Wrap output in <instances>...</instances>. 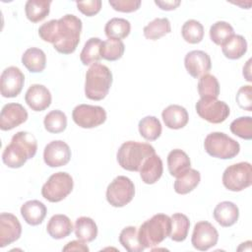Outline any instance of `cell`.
I'll list each match as a JSON object with an SVG mask.
<instances>
[{
	"label": "cell",
	"instance_id": "37",
	"mask_svg": "<svg viewBox=\"0 0 252 252\" xmlns=\"http://www.w3.org/2000/svg\"><path fill=\"white\" fill-rule=\"evenodd\" d=\"M43 124L47 132L53 134L61 133L67 127V116L61 110H52L45 115Z\"/></svg>",
	"mask_w": 252,
	"mask_h": 252
},
{
	"label": "cell",
	"instance_id": "26",
	"mask_svg": "<svg viewBox=\"0 0 252 252\" xmlns=\"http://www.w3.org/2000/svg\"><path fill=\"white\" fill-rule=\"evenodd\" d=\"M76 237L84 242H91L97 236V226L94 220L89 217H80L75 221Z\"/></svg>",
	"mask_w": 252,
	"mask_h": 252
},
{
	"label": "cell",
	"instance_id": "11",
	"mask_svg": "<svg viewBox=\"0 0 252 252\" xmlns=\"http://www.w3.org/2000/svg\"><path fill=\"white\" fill-rule=\"evenodd\" d=\"M72 118L82 128H94L105 122L106 111L98 105L79 104L73 109Z\"/></svg>",
	"mask_w": 252,
	"mask_h": 252
},
{
	"label": "cell",
	"instance_id": "12",
	"mask_svg": "<svg viewBox=\"0 0 252 252\" xmlns=\"http://www.w3.org/2000/svg\"><path fill=\"white\" fill-rule=\"evenodd\" d=\"M218 240L219 232L211 222L203 220L195 224L191 237V243L195 249L206 251L215 246Z\"/></svg>",
	"mask_w": 252,
	"mask_h": 252
},
{
	"label": "cell",
	"instance_id": "5",
	"mask_svg": "<svg viewBox=\"0 0 252 252\" xmlns=\"http://www.w3.org/2000/svg\"><path fill=\"white\" fill-rule=\"evenodd\" d=\"M156 154L155 148L147 143L128 141L123 143L117 152L119 165L128 171H139L144 161Z\"/></svg>",
	"mask_w": 252,
	"mask_h": 252
},
{
	"label": "cell",
	"instance_id": "30",
	"mask_svg": "<svg viewBox=\"0 0 252 252\" xmlns=\"http://www.w3.org/2000/svg\"><path fill=\"white\" fill-rule=\"evenodd\" d=\"M131 31V24L128 20L123 18H112L104 27L105 34L108 38L122 39L129 35Z\"/></svg>",
	"mask_w": 252,
	"mask_h": 252
},
{
	"label": "cell",
	"instance_id": "40",
	"mask_svg": "<svg viewBox=\"0 0 252 252\" xmlns=\"http://www.w3.org/2000/svg\"><path fill=\"white\" fill-rule=\"evenodd\" d=\"M197 88H198V93L201 98H204V97L218 98L220 94L219 81L215 76L211 74H206L202 76L199 79Z\"/></svg>",
	"mask_w": 252,
	"mask_h": 252
},
{
	"label": "cell",
	"instance_id": "3",
	"mask_svg": "<svg viewBox=\"0 0 252 252\" xmlns=\"http://www.w3.org/2000/svg\"><path fill=\"white\" fill-rule=\"evenodd\" d=\"M171 232V219L164 214H157L141 224L138 237L145 248H153L162 242Z\"/></svg>",
	"mask_w": 252,
	"mask_h": 252
},
{
	"label": "cell",
	"instance_id": "34",
	"mask_svg": "<svg viewBox=\"0 0 252 252\" xmlns=\"http://www.w3.org/2000/svg\"><path fill=\"white\" fill-rule=\"evenodd\" d=\"M138 127L141 136L148 141L157 140L162 131L159 120L155 116H146L142 118Z\"/></svg>",
	"mask_w": 252,
	"mask_h": 252
},
{
	"label": "cell",
	"instance_id": "6",
	"mask_svg": "<svg viewBox=\"0 0 252 252\" xmlns=\"http://www.w3.org/2000/svg\"><path fill=\"white\" fill-rule=\"evenodd\" d=\"M204 148L211 157L221 159L233 158L240 151L238 142L222 132H213L207 135Z\"/></svg>",
	"mask_w": 252,
	"mask_h": 252
},
{
	"label": "cell",
	"instance_id": "28",
	"mask_svg": "<svg viewBox=\"0 0 252 252\" xmlns=\"http://www.w3.org/2000/svg\"><path fill=\"white\" fill-rule=\"evenodd\" d=\"M50 0H29L25 5L26 16L32 23H38L48 16Z\"/></svg>",
	"mask_w": 252,
	"mask_h": 252
},
{
	"label": "cell",
	"instance_id": "23",
	"mask_svg": "<svg viewBox=\"0 0 252 252\" xmlns=\"http://www.w3.org/2000/svg\"><path fill=\"white\" fill-rule=\"evenodd\" d=\"M74 227L71 220L65 215H54L50 218L46 230L47 233L54 239H62L71 234Z\"/></svg>",
	"mask_w": 252,
	"mask_h": 252
},
{
	"label": "cell",
	"instance_id": "46",
	"mask_svg": "<svg viewBox=\"0 0 252 252\" xmlns=\"http://www.w3.org/2000/svg\"><path fill=\"white\" fill-rule=\"evenodd\" d=\"M180 1L179 0H168V1H155V4L157 6H158L161 10L164 11H171V10H175L179 5H180Z\"/></svg>",
	"mask_w": 252,
	"mask_h": 252
},
{
	"label": "cell",
	"instance_id": "42",
	"mask_svg": "<svg viewBox=\"0 0 252 252\" xmlns=\"http://www.w3.org/2000/svg\"><path fill=\"white\" fill-rule=\"evenodd\" d=\"M236 102L238 106L244 110L252 111V87L243 86L236 94Z\"/></svg>",
	"mask_w": 252,
	"mask_h": 252
},
{
	"label": "cell",
	"instance_id": "25",
	"mask_svg": "<svg viewBox=\"0 0 252 252\" xmlns=\"http://www.w3.org/2000/svg\"><path fill=\"white\" fill-rule=\"evenodd\" d=\"M23 65L32 73L42 72L46 65V55L40 48H28L22 55Z\"/></svg>",
	"mask_w": 252,
	"mask_h": 252
},
{
	"label": "cell",
	"instance_id": "31",
	"mask_svg": "<svg viewBox=\"0 0 252 252\" xmlns=\"http://www.w3.org/2000/svg\"><path fill=\"white\" fill-rule=\"evenodd\" d=\"M171 232L170 239L175 242H182L186 239L190 227L189 219L181 214L176 213L171 216Z\"/></svg>",
	"mask_w": 252,
	"mask_h": 252
},
{
	"label": "cell",
	"instance_id": "21",
	"mask_svg": "<svg viewBox=\"0 0 252 252\" xmlns=\"http://www.w3.org/2000/svg\"><path fill=\"white\" fill-rule=\"evenodd\" d=\"M140 176L144 183L154 184L156 183L162 175L163 166L161 158L154 154L149 157L140 168Z\"/></svg>",
	"mask_w": 252,
	"mask_h": 252
},
{
	"label": "cell",
	"instance_id": "16",
	"mask_svg": "<svg viewBox=\"0 0 252 252\" xmlns=\"http://www.w3.org/2000/svg\"><path fill=\"white\" fill-rule=\"evenodd\" d=\"M184 65L193 78H201L209 73L212 68L211 57L202 50H192L185 55Z\"/></svg>",
	"mask_w": 252,
	"mask_h": 252
},
{
	"label": "cell",
	"instance_id": "13",
	"mask_svg": "<svg viewBox=\"0 0 252 252\" xmlns=\"http://www.w3.org/2000/svg\"><path fill=\"white\" fill-rule=\"evenodd\" d=\"M25 76L23 72L15 66L6 68L0 77V91L4 97H15L23 90Z\"/></svg>",
	"mask_w": 252,
	"mask_h": 252
},
{
	"label": "cell",
	"instance_id": "35",
	"mask_svg": "<svg viewBox=\"0 0 252 252\" xmlns=\"http://www.w3.org/2000/svg\"><path fill=\"white\" fill-rule=\"evenodd\" d=\"M120 244L129 252H142L145 247L140 243L136 226L124 227L119 234Z\"/></svg>",
	"mask_w": 252,
	"mask_h": 252
},
{
	"label": "cell",
	"instance_id": "38",
	"mask_svg": "<svg viewBox=\"0 0 252 252\" xmlns=\"http://www.w3.org/2000/svg\"><path fill=\"white\" fill-rule=\"evenodd\" d=\"M181 34L186 42L191 44L199 43L204 37V27L196 20H188L182 26Z\"/></svg>",
	"mask_w": 252,
	"mask_h": 252
},
{
	"label": "cell",
	"instance_id": "43",
	"mask_svg": "<svg viewBox=\"0 0 252 252\" xmlns=\"http://www.w3.org/2000/svg\"><path fill=\"white\" fill-rule=\"evenodd\" d=\"M108 3L115 11L122 13L135 12L141 6L140 0H109Z\"/></svg>",
	"mask_w": 252,
	"mask_h": 252
},
{
	"label": "cell",
	"instance_id": "47",
	"mask_svg": "<svg viewBox=\"0 0 252 252\" xmlns=\"http://www.w3.org/2000/svg\"><path fill=\"white\" fill-rule=\"evenodd\" d=\"M250 65H251V59H249L247 62H246V65L243 67V76L245 77L246 81L248 82H251L252 79H251V72H250Z\"/></svg>",
	"mask_w": 252,
	"mask_h": 252
},
{
	"label": "cell",
	"instance_id": "29",
	"mask_svg": "<svg viewBox=\"0 0 252 252\" xmlns=\"http://www.w3.org/2000/svg\"><path fill=\"white\" fill-rule=\"evenodd\" d=\"M223 55L231 60L241 58L247 51V41L239 34H233L222 46Z\"/></svg>",
	"mask_w": 252,
	"mask_h": 252
},
{
	"label": "cell",
	"instance_id": "17",
	"mask_svg": "<svg viewBox=\"0 0 252 252\" xmlns=\"http://www.w3.org/2000/svg\"><path fill=\"white\" fill-rule=\"evenodd\" d=\"M22 225L16 216L10 213L0 215V247L3 248L20 238Z\"/></svg>",
	"mask_w": 252,
	"mask_h": 252
},
{
	"label": "cell",
	"instance_id": "39",
	"mask_svg": "<svg viewBox=\"0 0 252 252\" xmlns=\"http://www.w3.org/2000/svg\"><path fill=\"white\" fill-rule=\"evenodd\" d=\"M124 50L125 45L122 40L108 38L101 43L100 56L107 61H115L122 57Z\"/></svg>",
	"mask_w": 252,
	"mask_h": 252
},
{
	"label": "cell",
	"instance_id": "41",
	"mask_svg": "<svg viewBox=\"0 0 252 252\" xmlns=\"http://www.w3.org/2000/svg\"><path fill=\"white\" fill-rule=\"evenodd\" d=\"M230 131L244 140L252 139V117L241 116L230 123Z\"/></svg>",
	"mask_w": 252,
	"mask_h": 252
},
{
	"label": "cell",
	"instance_id": "10",
	"mask_svg": "<svg viewBox=\"0 0 252 252\" xmlns=\"http://www.w3.org/2000/svg\"><path fill=\"white\" fill-rule=\"evenodd\" d=\"M196 111L198 115L210 123H222L229 116L228 105L221 100L214 97L200 98L196 102Z\"/></svg>",
	"mask_w": 252,
	"mask_h": 252
},
{
	"label": "cell",
	"instance_id": "22",
	"mask_svg": "<svg viewBox=\"0 0 252 252\" xmlns=\"http://www.w3.org/2000/svg\"><path fill=\"white\" fill-rule=\"evenodd\" d=\"M47 210L45 205L38 200L27 201L21 207V215L24 220L31 225L41 223L46 216Z\"/></svg>",
	"mask_w": 252,
	"mask_h": 252
},
{
	"label": "cell",
	"instance_id": "7",
	"mask_svg": "<svg viewBox=\"0 0 252 252\" xmlns=\"http://www.w3.org/2000/svg\"><path fill=\"white\" fill-rule=\"evenodd\" d=\"M72 176L63 171L53 173L41 188V195L51 203H57L65 199L73 190Z\"/></svg>",
	"mask_w": 252,
	"mask_h": 252
},
{
	"label": "cell",
	"instance_id": "27",
	"mask_svg": "<svg viewBox=\"0 0 252 252\" xmlns=\"http://www.w3.org/2000/svg\"><path fill=\"white\" fill-rule=\"evenodd\" d=\"M200 179V172L196 169L189 168L183 174L176 177V180L174 182V190L177 194L180 195L188 194L198 186Z\"/></svg>",
	"mask_w": 252,
	"mask_h": 252
},
{
	"label": "cell",
	"instance_id": "2",
	"mask_svg": "<svg viewBox=\"0 0 252 252\" xmlns=\"http://www.w3.org/2000/svg\"><path fill=\"white\" fill-rule=\"evenodd\" d=\"M36 151L35 137L29 132L20 131L12 137L11 143L4 149L2 160L8 167L20 168L28 159L35 156Z\"/></svg>",
	"mask_w": 252,
	"mask_h": 252
},
{
	"label": "cell",
	"instance_id": "1",
	"mask_svg": "<svg viewBox=\"0 0 252 252\" xmlns=\"http://www.w3.org/2000/svg\"><path fill=\"white\" fill-rule=\"evenodd\" d=\"M82 27L81 19L67 14L59 20H50L42 24L38 29V35L42 40L52 43L59 53L71 54L80 42Z\"/></svg>",
	"mask_w": 252,
	"mask_h": 252
},
{
	"label": "cell",
	"instance_id": "33",
	"mask_svg": "<svg viewBox=\"0 0 252 252\" xmlns=\"http://www.w3.org/2000/svg\"><path fill=\"white\" fill-rule=\"evenodd\" d=\"M171 32L170 22L167 18H157L144 28V35L151 40H157Z\"/></svg>",
	"mask_w": 252,
	"mask_h": 252
},
{
	"label": "cell",
	"instance_id": "36",
	"mask_svg": "<svg viewBox=\"0 0 252 252\" xmlns=\"http://www.w3.org/2000/svg\"><path fill=\"white\" fill-rule=\"evenodd\" d=\"M233 34V28L224 21H218L210 28V37L217 45L222 46Z\"/></svg>",
	"mask_w": 252,
	"mask_h": 252
},
{
	"label": "cell",
	"instance_id": "14",
	"mask_svg": "<svg viewBox=\"0 0 252 252\" xmlns=\"http://www.w3.org/2000/svg\"><path fill=\"white\" fill-rule=\"evenodd\" d=\"M43 159L50 167L66 165L71 159V150L69 146L61 140L52 141L44 148Z\"/></svg>",
	"mask_w": 252,
	"mask_h": 252
},
{
	"label": "cell",
	"instance_id": "4",
	"mask_svg": "<svg viewBox=\"0 0 252 252\" xmlns=\"http://www.w3.org/2000/svg\"><path fill=\"white\" fill-rule=\"evenodd\" d=\"M112 73L109 68L100 63L93 64L86 73L85 94L89 99H103L111 87Z\"/></svg>",
	"mask_w": 252,
	"mask_h": 252
},
{
	"label": "cell",
	"instance_id": "19",
	"mask_svg": "<svg viewBox=\"0 0 252 252\" xmlns=\"http://www.w3.org/2000/svg\"><path fill=\"white\" fill-rule=\"evenodd\" d=\"M162 120L169 129H181L188 123L189 115L187 110L178 104L168 105L161 113Z\"/></svg>",
	"mask_w": 252,
	"mask_h": 252
},
{
	"label": "cell",
	"instance_id": "44",
	"mask_svg": "<svg viewBox=\"0 0 252 252\" xmlns=\"http://www.w3.org/2000/svg\"><path fill=\"white\" fill-rule=\"evenodd\" d=\"M78 10L88 17L96 15L101 9L100 0H89L83 2H76Z\"/></svg>",
	"mask_w": 252,
	"mask_h": 252
},
{
	"label": "cell",
	"instance_id": "8",
	"mask_svg": "<svg viewBox=\"0 0 252 252\" xmlns=\"http://www.w3.org/2000/svg\"><path fill=\"white\" fill-rule=\"evenodd\" d=\"M222 184L229 191L239 192L252 184V166L247 161L231 164L222 173Z\"/></svg>",
	"mask_w": 252,
	"mask_h": 252
},
{
	"label": "cell",
	"instance_id": "15",
	"mask_svg": "<svg viewBox=\"0 0 252 252\" xmlns=\"http://www.w3.org/2000/svg\"><path fill=\"white\" fill-rule=\"evenodd\" d=\"M28 116V112L22 104L16 102L7 103L2 107L0 113V129L3 131L12 130L26 122Z\"/></svg>",
	"mask_w": 252,
	"mask_h": 252
},
{
	"label": "cell",
	"instance_id": "20",
	"mask_svg": "<svg viewBox=\"0 0 252 252\" xmlns=\"http://www.w3.org/2000/svg\"><path fill=\"white\" fill-rule=\"evenodd\" d=\"M213 215L214 219L220 225L228 227L237 221L239 217V210L234 203L223 201L216 206Z\"/></svg>",
	"mask_w": 252,
	"mask_h": 252
},
{
	"label": "cell",
	"instance_id": "9",
	"mask_svg": "<svg viewBox=\"0 0 252 252\" xmlns=\"http://www.w3.org/2000/svg\"><path fill=\"white\" fill-rule=\"evenodd\" d=\"M135 195V186L132 180L124 175L115 177L106 189V200L115 208L129 204Z\"/></svg>",
	"mask_w": 252,
	"mask_h": 252
},
{
	"label": "cell",
	"instance_id": "24",
	"mask_svg": "<svg viewBox=\"0 0 252 252\" xmlns=\"http://www.w3.org/2000/svg\"><path fill=\"white\" fill-rule=\"evenodd\" d=\"M191 166V161L188 155L180 150H172L167 156V167L170 175L178 177L187 171Z\"/></svg>",
	"mask_w": 252,
	"mask_h": 252
},
{
	"label": "cell",
	"instance_id": "45",
	"mask_svg": "<svg viewBox=\"0 0 252 252\" xmlns=\"http://www.w3.org/2000/svg\"><path fill=\"white\" fill-rule=\"evenodd\" d=\"M63 251H89V247L85 244L84 241L81 240H73L66 244V246L63 247Z\"/></svg>",
	"mask_w": 252,
	"mask_h": 252
},
{
	"label": "cell",
	"instance_id": "18",
	"mask_svg": "<svg viewBox=\"0 0 252 252\" xmlns=\"http://www.w3.org/2000/svg\"><path fill=\"white\" fill-rule=\"evenodd\" d=\"M51 94L49 90L39 84L32 85L25 95V101L33 111H43L51 103Z\"/></svg>",
	"mask_w": 252,
	"mask_h": 252
},
{
	"label": "cell",
	"instance_id": "32",
	"mask_svg": "<svg viewBox=\"0 0 252 252\" xmlns=\"http://www.w3.org/2000/svg\"><path fill=\"white\" fill-rule=\"evenodd\" d=\"M101 39L98 37H91L88 39L81 51L80 59L84 65H93L97 63L100 59V47Z\"/></svg>",
	"mask_w": 252,
	"mask_h": 252
}]
</instances>
